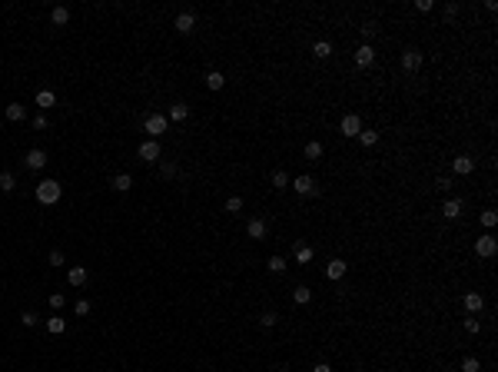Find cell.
I'll use <instances>...</instances> for the list:
<instances>
[{
  "mask_svg": "<svg viewBox=\"0 0 498 372\" xmlns=\"http://www.w3.org/2000/svg\"><path fill=\"white\" fill-rule=\"evenodd\" d=\"M166 126H170V120H166L163 113H150L143 120V130L150 133V140H160V133H166Z\"/></svg>",
  "mask_w": 498,
  "mask_h": 372,
  "instance_id": "cell-2",
  "label": "cell"
},
{
  "mask_svg": "<svg viewBox=\"0 0 498 372\" xmlns=\"http://www.w3.org/2000/svg\"><path fill=\"white\" fill-rule=\"evenodd\" d=\"M27 116V110H24V103H10L7 107V120H13V123H20Z\"/></svg>",
  "mask_w": 498,
  "mask_h": 372,
  "instance_id": "cell-26",
  "label": "cell"
},
{
  "mask_svg": "<svg viewBox=\"0 0 498 372\" xmlns=\"http://www.w3.org/2000/svg\"><path fill=\"white\" fill-rule=\"evenodd\" d=\"M442 213H445V220H459L462 216V200H445V206H442Z\"/></svg>",
  "mask_w": 498,
  "mask_h": 372,
  "instance_id": "cell-14",
  "label": "cell"
},
{
  "mask_svg": "<svg viewBox=\"0 0 498 372\" xmlns=\"http://www.w3.org/2000/svg\"><path fill=\"white\" fill-rule=\"evenodd\" d=\"M452 170L459 173V177H468V173L475 170V160H472V156H455V160H452Z\"/></svg>",
  "mask_w": 498,
  "mask_h": 372,
  "instance_id": "cell-12",
  "label": "cell"
},
{
  "mask_svg": "<svg viewBox=\"0 0 498 372\" xmlns=\"http://www.w3.org/2000/svg\"><path fill=\"white\" fill-rule=\"evenodd\" d=\"M359 143H362V146H375V143H379V133H375V130H362V133H359Z\"/></svg>",
  "mask_w": 498,
  "mask_h": 372,
  "instance_id": "cell-29",
  "label": "cell"
},
{
  "mask_svg": "<svg viewBox=\"0 0 498 372\" xmlns=\"http://www.w3.org/2000/svg\"><path fill=\"white\" fill-rule=\"evenodd\" d=\"M269 183H272V189H286V186H289V173H286V170H276L269 177Z\"/></svg>",
  "mask_w": 498,
  "mask_h": 372,
  "instance_id": "cell-24",
  "label": "cell"
},
{
  "mask_svg": "<svg viewBox=\"0 0 498 372\" xmlns=\"http://www.w3.org/2000/svg\"><path fill=\"white\" fill-rule=\"evenodd\" d=\"M243 209V196H229L226 200V213H240Z\"/></svg>",
  "mask_w": 498,
  "mask_h": 372,
  "instance_id": "cell-32",
  "label": "cell"
},
{
  "mask_svg": "<svg viewBox=\"0 0 498 372\" xmlns=\"http://www.w3.org/2000/svg\"><path fill=\"white\" fill-rule=\"evenodd\" d=\"M479 329H482V322H479V319H465V332H472V336H475Z\"/></svg>",
  "mask_w": 498,
  "mask_h": 372,
  "instance_id": "cell-41",
  "label": "cell"
},
{
  "mask_svg": "<svg viewBox=\"0 0 498 372\" xmlns=\"http://www.w3.org/2000/svg\"><path fill=\"white\" fill-rule=\"evenodd\" d=\"M319 156H322V143H319V140L306 143V160H319Z\"/></svg>",
  "mask_w": 498,
  "mask_h": 372,
  "instance_id": "cell-28",
  "label": "cell"
},
{
  "mask_svg": "<svg viewBox=\"0 0 498 372\" xmlns=\"http://www.w3.org/2000/svg\"><path fill=\"white\" fill-rule=\"evenodd\" d=\"M186 116H189V107H186V103H173V107H170V116H166V120H186Z\"/></svg>",
  "mask_w": 498,
  "mask_h": 372,
  "instance_id": "cell-23",
  "label": "cell"
},
{
  "mask_svg": "<svg viewBox=\"0 0 498 372\" xmlns=\"http://www.w3.org/2000/svg\"><path fill=\"white\" fill-rule=\"evenodd\" d=\"M312 53L319 60H326V57H332V44H329V40H315V47H312Z\"/></svg>",
  "mask_w": 498,
  "mask_h": 372,
  "instance_id": "cell-25",
  "label": "cell"
},
{
  "mask_svg": "<svg viewBox=\"0 0 498 372\" xmlns=\"http://www.w3.org/2000/svg\"><path fill=\"white\" fill-rule=\"evenodd\" d=\"M296 259H299V263H309V259H312V249L299 243V246H296Z\"/></svg>",
  "mask_w": 498,
  "mask_h": 372,
  "instance_id": "cell-35",
  "label": "cell"
},
{
  "mask_svg": "<svg viewBox=\"0 0 498 372\" xmlns=\"http://www.w3.org/2000/svg\"><path fill=\"white\" fill-rule=\"evenodd\" d=\"M339 130L346 133V136H359V133H362V120L355 113H346V116H342V123H339Z\"/></svg>",
  "mask_w": 498,
  "mask_h": 372,
  "instance_id": "cell-6",
  "label": "cell"
},
{
  "mask_svg": "<svg viewBox=\"0 0 498 372\" xmlns=\"http://www.w3.org/2000/svg\"><path fill=\"white\" fill-rule=\"evenodd\" d=\"M50 24L53 27H67L70 24V10H67V7H53V10H50Z\"/></svg>",
  "mask_w": 498,
  "mask_h": 372,
  "instance_id": "cell-16",
  "label": "cell"
},
{
  "mask_svg": "<svg viewBox=\"0 0 498 372\" xmlns=\"http://www.w3.org/2000/svg\"><path fill=\"white\" fill-rule=\"evenodd\" d=\"M372 60H375V50H372L369 44H362L359 50H355V63H359V67H369Z\"/></svg>",
  "mask_w": 498,
  "mask_h": 372,
  "instance_id": "cell-15",
  "label": "cell"
},
{
  "mask_svg": "<svg viewBox=\"0 0 498 372\" xmlns=\"http://www.w3.org/2000/svg\"><path fill=\"white\" fill-rule=\"evenodd\" d=\"M20 322H24V326H27V329H30V326H37V322H40V316H37V312H30V309H27L24 316H20Z\"/></svg>",
  "mask_w": 498,
  "mask_h": 372,
  "instance_id": "cell-36",
  "label": "cell"
},
{
  "mask_svg": "<svg viewBox=\"0 0 498 372\" xmlns=\"http://www.w3.org/2000/svg\"><path fill=\"white\" fill-rule=\"evenodd\" d=\"M442 10H445V17H455V13H459V4H445Z\"/></svg>",
  "mask_w": 498,
  "mask_h": 372,
  "instance_id": "cell-45",
  "label": "cell"
},
{
  "mask_svg": "<svg viewBox=\"0 0 498 372\" xmlns=\"http://www.w3.org/2000/svg\"><path fill=\"white\" fill-rule=\"evenodd\" d=\"M110 186H113L116 193H130V189H133V177H130V173H116V177L110 180Z\"/></svg>",
  "mask_w": 498,
  "mask_h": 372,
  "instance_id": "cell-13",
  "label": "cell"
},
{
  "mask_svg": "<svg viewBox=\"0 0 498 372\" xmlns=\"http://www.w3.org/2000/svg\"><path fill=\"white\" fill-rule=\"evenodd\" d=\"M246 233H249V240H266V233H269V226H266V220H249L246 223Z\"/></svg>",
  "mask_w": 498,
  "mask_h": 372,
  "instance_id": "cell-9",
  "label": "cell"
},
{
  "mask_svg": "<svg viewBox=\"0 0 498 372\" xmlns=\"http://www.w3.org/2000/svg\"><path fill=\"white\" fill-rule=\"evenodd\" d=\"M24 163H27V170H44V166H47V153L44 150H27Z\"/></svg>",
  "mask_w": 498,
  "mask_h": 372,
  "instance_id": "cell-7",
  "label": "cell"
},
{
  "mask_svg": "<svg viewBox=\"0 0 498 372\" xmlns=\"http://www.w3.org/2000/svg\"><path fill=\"white\" fill-rule=\"evenodd\" d=\"M292 189H296L299 196H315V193H319V186H315L312 177H296V180H292Z\"/></svg>",
  "mask_w": 498,
  "mask_h": 372,
  "instance_id": "cell-5",
  "label": "cell"
},
{
  "mask_svg": "<svg viewBox=\"0 0 498 372\" xmlns=\"http://www.w3.org/2000/svg\"><path fill=\"white\" fill-rule=\"evenodd\" d=\"M462 372H479V359H475V356H465V359H462Z\"/></svg>",
  "mask_w": 498,
  "mask_h": 372,
  "instance_id": "cell-34",
  "label": "cell"
},
{
  "mask_svg": "<svg viewBox=\"0 0 498 372\" xmlns=\"http://www.w3.org/2000/svg\"><path fill=\"white\" fill-rule=\"evenodd\" d=\"M87 279H90L87 266H70V272H67V283H70V286H83Z\"/></svg>",
  "mask_w": 498,
  "mask_h": 372,
  "instance_id": "cell-11",
  "label": "cell"
},
{
  "mask_svg": "<svg viewBox=\"0 0 498 372\" xmlns=\"http://www.w3.org/2000/svg\"><path fill=\"white\" fill-rule=\"evenodd\" d=\"M50 266H63V252H60V249L50 252Z\"/></svg>",
  "mask_w": 498,
  "mask_h": 372,
  "instance_id": "cell-44",
  "label": "cell"
},
{
  "mask_svg": "<svg viewBox=\"0 0 498 372\" xmlns=\"http://www.w3.org/2000/svg\"><path fill=\"white\" fill-rule=\"evenodd\" d=\"M223 83H226V76H223L220 70H209L206 73V87L209 90H223Z\"/></svg>",
  "mask_w": 498,
  "mask_h": 372,
  "instance_id": "cell-21",
  "label": "cell"
},
{
  "mask_svg": "<svg viewBox=\"0 0 498 372\" xmlns=\"http://www.w3.org/2000/svg\"><path fill=\"white\" fill-rule=\"evenodd\" d=\"M312 372H332V366H329V362H315Z\"/></svg>",
  "mask_w": 498,
  "mask_h": 372,
  "instance_id": "cell-46",
  "label": "cell"
},
{
  "mask_svg": "<svg viewBox=\"0 0 498 372\" xmlns=\"http://www.w3.org/2000/svg\"><path fill=\"white\" fill-rule=\"evenodd\" d=\"M326 276L329 279H342L346 276V259H332V263L326 266Z\"/></svg>",
  "mask_w": 498,
  "mask_h": 372,
  "instance_id": "cell-17",
  "label": "cell"
},
{
  "mask_svg": "<svg viewBox=\"0 0 498 372\" xmlns=\"http://www.w3.org/2000/svg\"><path fill=\"white\" fill-rule=\"evenodd\" d=\"M173 27H176L180 33H193V30H196V13L183 10V13H180V17H176V24H173Z\"/></svg>",
  "mask_w": 498,
  "mask_h": 372,
  "instance_id": "cell-10",
  "label": "cell"
},
{
  "mask_svg": "<svg viewBox=\"0 0 498 372\" xmlns=\"http://www.w3.org/2000/svg\"><path fill=\"white\" fill-rule=\"evenodd\" d=\"M276 322H279V316H276V312H263V319H259V326H263V329H272Z\"/></svg>",
  "mask_w": 498,
  "mask_h": 372,
  "instance_id": "cell-33",
  "label": "cell"
},
{
  "mask_svg": "<svg viewBox=\"0 0 498 372\" xmlns=\"http://www.w3.org/2000/svg\"><path fill=\"white\" fill-rule=\"evenodd\" d=\"M63 303H67V299H63L60 292H50V309H63Z\"/></svg>",
  "mask_w": 498,
  "mask_h": 372,
  "instance_id": "cell-39",
  "label": "cell"
},
{
  "mask_svg": "<svg viewBox=\"0 0 498 372\" xmlns=\"http://www.w3.org/2000/svg\"><path fill=\"white\" fill-rule=\"evenodd\" d=\"M266 269L269 272H286V259L283 256H269L266 259Z\"/></svg>",
  "mask_w": 498,
  "mask_h": 372,
  "instance_id": "cell-27",
  "label": "cell"
},
{
  "mask_svg": "<svg viewBox=\"0 0 498 372\" xmlns=\"http://www.w3.org/2000/svg\"><path fill=\"white\" fill-rule=\"evenodd\" d=\"M47 332H50V336H60V332H67V322H63L60 316H50V319H47Z\"/></svg>",
  "mask_w": 498,
  "mask_h": 372,
  "instance_id": "cell-22",
  "label": "cell"
},
{
  "mask_svg": "<svg viewBox=\"0 0 498 372\" xmlns=\"http://www.w3.org/2000/svg\"><path fill=\"white\" fill-rule=\"evenodd\" d=\"M90 309H93V306H90V299H76V303H73V312L76 316H90Z\"/></svg>",
  "mask_w": 498,
  "mask_h": 372,
  "instance_id": "cell-31",
  "label": "cell"
},
{
  "mask_svg": "<svg viewBox=\"0 0 498 372\" xmlns=\"http://www.w3.org/2000/svg\"><path fill=\"white\" fill-rule=\"evenodd\" d=\"M475 252H479L482 259H492L495 252H498V240L492 233H485V236H479V240H475Z\"/></svg>",
  "mask_w": 498,
  "mask_h": 372,
  "instance_id": "cell-3",
  "label": "cell"
},
{
  "mask_svg": "<svg viewBox=\"0 0 498 372\" xmlns=\"http://www.w3.org/2000/svg\"><path fill=\"white\" fill-rule=\"evenodd\" d=\"M375 30H379L375 24H362V37H366V40H372V37H375Z\"/></svg>",
  "mask_w": 498,
  "mask_h": 372,
  "instance_id": "cell-40",
  "label": "cell"
},
{
  "mask_svg": "<svg viewBox=\"0 0 498 372\" xmlns=\"http://www.w3.org/2000/svg\"><path fill=\"white\" fill-rule=\"evenodd\" d=\"M160 173H163L166 180H170V177H176V163H160Z\"/></svg>",
  "mask_w": 498,
  "mask_h": 372,
  "instance_id": "cell-38",
  "label": "cell"
},
{
  "mask_svg": "<svg viewBox=\"0 0 498 372\" xmlns=\"http://www.w3.org/2000/svg\"><path fill=\"white\" fill-rule=\"evenodd\" d=\"M292 299H296V303H299V306H306V303H309V299H312V292H309V289H306V286H299V289H296V292H292Z\"/></svg>",
  "mask_w": 498,
  "mask_h": 372,
  "instance_id": "cell-30",
  "label": "cell"
},
{
  "mask_svg": "<svg viewBox=\"0 0 498 372\" xmlns=\"http://www.w3.org/2000/svg\"><path fill=\"white\" fill-rule=\"evenodd\" d=\"M140 160L143 163H156L160 160V140H143L140 143Z\"/></svg>",
  "mask_w": 498,
  "mask_h": 372,
  "instance_id": "cell-4",
  "label": "cell"
},
{
  "mask_svg": "<svg viewBox=\"0 0 498 372\" xmlns=\"http://www.w3.org/2000/svg\"><path fill=\"white\" fill-rule=\"evenodd\" d=\"M432 7H435V4H432V0H415V10H422V13H429Z\"/></svg>",
  "mask_w": 498,
  "mask_h": 372,
  "instance_id": "cell-42",
  "label": "cell"
},
{
  "mask_svg": "<svg viewBox=\"0 0 498 372\" xmlns=\"http://www.w3.org/2000/svg\"><path fill=\"white\" fill-rule=\"evenodd\" d=\"M63 196V186L57 183V180H44V183H37V200L44 203V206H53Z\"/></svg>",
  "mask_w": 498,
  "mask_h": 372,
  "instance_id": "cell-1",
  "label": "cell"
},
{
  "mask_svg": "<svg viewBox=\"0 0 498 372\" xmlns=\"http://www.w3.org/2000/svg\"><path fill=\"white\" fill-rule=\"evenodd\" d=\"M44 126H47V113H37L33 116V130H44Z\"/></svg>",
  "mask_w": 498,
  "mask_h": 372,
  "instance_id": "cell-43",
  "label": "cell"
},
{
  "mask_svg": "<svg viewBox=\"0 0 498 372\" xmlns=\"http://www.w3.org/2000/svg\"><path fill=\"white\" fill-rule=\"evenodd\" d=\"M482 223H485V226L492 229L495 223H498V213H495V209H485V213H482Z\"/></svg>",
  "mask_w": 498,
  "mask_h": 372,
  "instance_id": "cell-37",
  "label": "cell"
},
{
  "mask_svg": "<svg viewBox=\"0 0 498 372\" xmlns=\"http://www.w3.org/2000/svg\"><path fill=\"white\" fill-rule=\"evenodd\" d=\"M462 303H465V309H468V312H482L485 299H482L479 292H465V299H462Z\"/></svg>",
  "mask_w": 498,
  "mask_h": 372,
  "instance_id": "cell-18",
  "label": "cell"
},
{
  "mask_svg": "<svg viewBox=\"0 0 498 372\" xmlns=\"http://www.w3.org/2000/svg\"><path fill=\"white\" fill-rule=\"evenodd\" d=\"M402 67H405V70H409V73H415V70H419V67H422V53H419V50H415V47H409V50H405V53H402Z\"/></svg>",
  "mask_w": 498,
  "mask_h": 372,
  "instance_id": "cell-8",
  "label": "cell"
},
{
  "mask_svg": "<svg viewBox=\"0 0 498 372\" xmlns=\"http://www.w3.org/2000/svg\"><path fill=\"white\" fill-rule=\"evenodd\" d=\"M53 103H57V93H53V90H40L37 93V107L40 110H50Z\"/></svg>",
  "mask_w": 498,
  "mask_h": 372,
  "instance_id": "cell-19",
  "label": "cell"
},
{
  "mask_svg": "<svg viewBox=\"0 0 498 372\" xmlns=\"http://www.w3.org/2000/svg\"><path fill=\"white\" fill-rule=\"evenodd\" d=\"M0 189H4V193H13V189H17V177H13L10 170H0Z\"/></svg>",
  "mask_w": 498,
  "mask_h": 372,
  "instance_id": "cell-20",
  "label": "cell"
}]
</instances>
